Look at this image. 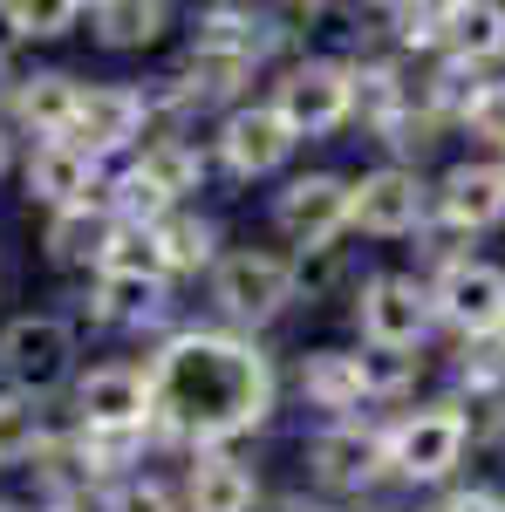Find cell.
Segmentation results:
<instances>
[{
  "label": "cell",
  "mask_w": 505,
  "mask_h": 512,
  "mask_svg": "<svg viewBox=\"0 0 505 512\" xmlns=\"http://www.w3.org/2000/svg\"><path fill=\"white\" fill-rule=\"evenodd\" d=\"M14 82H21V76H14V69H7V55H0V110L14 103Z\"/></svg>",
  "instance_id": "obj_37"
},
{
  "label": "cell",
  "mask_w": 505,
  "mask_h": 512,
  "mask_svg": "<svg viewBox=\"0 0 505 512\" xmlns=\"http://www.w3.org/2000/svg\"><path fill=\"white\" fill-rule=\"evenodd\" d=\"M0 383L7 396L48 403L76 383V321L69 315H14L0 328Z\"/></svg>",
  "instance_id": "obj_8"
},
{
  "label": "cell",
  "mask_w": 505,
  "mask_h": 512,
  "mask_svg": "<svg viewBox=\"0 0 505 512\" xmlns=\"http://www.w3.org/2000/svg\"><path fill=\"white\" fill-rule=\"evenodd\" d=\"M287 41H294V28H287V14H280V7L212 0V7H198V14H192V48L233 55V62H253V69H267Z\"/></svg>",
  "instance_id": "obj_14"
},
{
  "label": "cell",
  "mask_w": 505,
  "mask_h": 512,
  "mask_svg": "<svg viewBox=\"0 0 505 512\" xmlns=\"http://www.w3.org/2000/svg\"><path fill=\"white\" fill-rule=\"evenodd\" d=\"M430 512H505V485H492V478H458V485L437 492Z\"/></svg>",
  "instance_id": "obj_34"
},
{
  "label": "cell",
  "mask_w": 505,
  "mask_h": 512,
  "mask_svg": "<svg viewBox=\"0 0 505 512\" xmlns=\"http://www.w3.org/2000/svg\"><path fill=\"white\" fill-rule=\"evenodd\" d=\"M267 110L294 130V144L342 137L355 123V62L349 55H294V62H280L267 82Z\"/></svg>",
  "instance_id": "obj_3"
},
{
  "label": "cell",
  "mask_w": 505,
  "mask_h": 512,
  "mask_svg": "<svg viewBox=\"0 0 505 512\" xmlns=\"http://www.w3.org/2000/svg\"><path fill=\"white\" fill-rule=\"evenodd\" d=\"M499 424H505V410H499Z\"/></svg>",
  "instance_id": "obj_41"
},
{
  "label": "cell",
  "mask_w": 505,
  "mask_h": 512,
  "mask_svg": "<svg viewBox=\"0 0 505 512\" xmlns=\"http://www.w3.org/2000/svg\"><path fill=\"white\" fill-rule=\"evenodd\" d=\"M273 233L287 239V253H314V246H342L349 239V171H294L280 178L267 198Z\"/></svg>",
  "instance_id": "obj_10"
},
{
  "label": "cell",
  "mask_w": 505,
  "mask_h": 512,
  "mask_svg": "<svg viewBox=\"0 0 505 512\" xmlns=\"http://www.w3.org/2000/svg\"><path fill=\"white\" fill-rule=\"evenodd\" d=\"M349 321H355V349H376V355H424L430 335H437L424 274H403V267H376V274L355 280Z\"/></svg>",
  "instance_id": "obj_4"
},
{
  "label": "cell",
  "mask_w": 505,
  "mask_h": 512,
  "mask_svg": "<svg viewBox=\"0 0 505 512\" xmlns=\"http://www.w3.org/2000/svg\"><path fill=\"white\" fill-rule=\"evenodd\" d=\"M260 512H335V506H321V499H308V492H294V499H273V506Z\"/></svg>",
  "instance_id": "obj_35"
},
{
  "label": "cell",
  "mask_w": 505,
  "mask_h": 512,
  "mask_svg": "<svg viewBox=\"0 0 505 512\" xmlns=\"http://www.w3.org/2000/svg\"><path fill=\"white\" fill-rule=\"evenodd\" d=\"M28 198L55 212H82V205H103L110 212V178L103 164H89L76 144H35L28 151Z\"/></svg>",
  "instance_id": "obj_17"
},
{
  "label": "cell",
  "mask_w": 505,
  "mask_h": 512,
  "mask_svg": "<svg viewBox=\"0 0 505 512\" xmlns=\"http://www.w3.org/2000/svg\"><path fill=\"white\" fill-rule=\"evenodd\" d=\"M82 89H89V82L69 76V69H35V76L14 82V103H7V110H14L21 130H35V144H62L69 123H76V110H82Z\"/></svg>",
  "instance_id": "obj_20"
},
{
  "label": "cell",
  "mask_w": 505,
  "mask_h": 512,
  "mask_svg": "<svg viewBox=\"0 0 505 512\" xmlns=\"http://www.w3.org/2000/svg\"><path fill=\"white\" fill-rule=\"evenodd\" d=\"M151 437L185 451H233L239 437L267 431L280 410V376L267 349L233 328H171L151 349Z\"/></svg>",
  "instance_id": "obj_1"
},
{
  "label": "cell",
  "mask_w": 505,
  "mask_h": 512,
  "mask_svg": "<svg viewBox=\"0 0 505 512\" xmlns=\"http://www.w3.org/2000/svg\"><path fill=\"white\" fill-rule=\"evenodd\" d=\"M69 403H76V431H151V362H130V355L89 362L69 383Z\"/></svg>",
  "instance_id": "obj_12"
},
{
  "label": "cell",
  "mask_w": 505,
  "mask_h": 512,
  "mask_svg": "<svg viewBox=\"0 0 505 512\" xmlns=\"http://www.w3.org/2000/svg\"><path fill=\"white\" fill-rule=\"evenodd\" d=\"M171 7L164 0H96L89 7V41L110 48V55H137V48H157L171 35Z\"/></svg>",
  "instance_id": "obj_23"
},
{
  "label": "cell",
  "mask_w": 505,
  "mask_h": 512,
  "mask_svg": "<svg viewBox=\"0 0 505 512\" xmlns=\"http://www.w3.org/2000/svg\"><path fill=\"white\" fill-rule=\"evenodd\" d=\"M287 280H294V308L301 301H328V294H342V287H355V260L349 246H314V253H287Z\"/></svg>",
  "instance_id": "obj_28"
},
{
  "label": "cell",
  "mask_w": 505,
  "mask_h": 512,
  "mask_svg": "<svg viewBox=\"0 0 505 512\" xmlns=\"http://www.w3.org/2000/svg\"><path fill=\"white\" fill-rule=\"evenodd\" d=\"M458 137L485 144V158H505V76H485L458 110Z\"/></svg>",
  "instance_id": "obj_31"
},
{
  "label": "cell",
  "mask_w": 505,
  "mask_h": 512,
  "mask_svg": "<svg viewBox=\"0 0 505 512\" xmlns=\"http://www.w3.org/2000/svg\"><path fill=\"white\" fill-rule=\"evenodd\" d=\"M0 14H7V35L14 41H62L89 21L82 0H0Z\"/></svg>",
  "instance_id": "obj_29"
},
{
  "label": "cell",
  "mask_w": 505,
  "mask_h": 512,
  "mask_svg": "<svg viewBox=\"0 0 505 512\" xmlns=\"http://www.w3.org/2000/svg\"><path fill=\"white\" fill-rule=\"evenodd\" d=\"M7 164H14V137L0 130V178H7Z\"/></svg>",
  "instance_id": "obj_38"
},
{
  "label": "cell",
  "mask_w": 505,
  "mask_h": 512,
  "mask_svg": "<svg viewBox=\"0 0 505 512\" xmlns=\"http://www.w3.org/2000/svg\"><path fill=\"white\" fill-rule=\"evenodd\" d=\"M41 451H48V410L28 403V396L0 390V472H7V465H28Z\"/></svg>",
  "instance_id": "obj_30"
},
{
  "label": "cell",
  "mask_w": 505,
  "mask_h": 512,
  "mask_svg": "<svg viewBox=\"0 0 505 512\" xmlns=\"http://www.w3.org/2000/svg\"><path fill=\"white\" fill-rule=\"evenodd\" d=\"M430 315L444 335H458V349L471 342H505V260L492 253H444L424 274Z\"/></svg>",
  "instance_id": "obj_5"
},
{
  "label": "cell",
  "mask_w": 505,
  "mask_h": 512,
  "mask_svg": "<svg viewBox=\"0 0 505 512\" xmlns=\"http://www.w3.org/2000/svg\"><path fill=\"white\" fill-rule=\"evenodd\" d=\"M383 21V41L396 62H437L444 55V35H451V0H396V7H376Z\"/></svg>",
  "instance_id": "obj_25"
},
{
  "label": "cell",
  "mask_w": 505,
  "mask_h": 512,
  "mask_svg": "<svg viewBox=\"0 0 505 512\" xmlns=\"http://www.w3.org/2000/svg\"><path fill=\"white\" fill-rule=\"evenodd\" d=\"M478 444V417L451 396H424V403H403L383 424V472L403 492H444L465 478V458Z\"/></svg>",
  "instance_id": "obj_2"
},
{
  "label": "cell",
  "mask_w": 505,
  "mask_h": 512,
  "mask_svg": "<svg viewBox=\"0 0 505 512\" xmlns=\"http://www.w3.org/2000/svg\"><path fill=\"white\" fill-rule=\"evenodd\" d=\"M62 144H76L89 164H110L123 151H144V96H137V82H89L82 89V110L69 123V137Z\"/></svg>",
  "instance_id": "obj_15"
},
{
  "label": "cell",
  "mask_w": 505,
  "mask_h": 512,
  "mask_svg": "<svg viewBox=\"0 0 505 512\" xmlns=\"http://www.w3.org/2000/svg\"><path fill=\"white\" fill-rule=\"evenodd\" d=\"M0 512H14V506H7V499H0Z\"/></svg>",
  "instance_id": "obj_40"
},
{
  "label": "cell",
  "mask_w": 505,
  "mask_h": 512,
  "mask_svg": "<svg viewBox=\"0 0 505 512\" xmlns=\"http://www.w3.org/2000/svg\"><path fill=\"white\" fill-rule=\"evenodd\" d=\"M294 130L267 110V96L260 103H239V110H226L219 117V130H212V164L233 178V185H260V178H280L287 164H294Z\"/></svg>",
  "instance_id": "obj_13"
},
{
  "label": "cell",
  "mask_w": 505,
  "mask_h": 512,
  "mask_svg": "<svg viewBox=\"0 0 505 512\" xmlns=\"http://www.w3.org/2000/svg\"><path fill=\"white\" fill-rule=\"evenodd\" d=\"M335 512H383V506H369V499H362V506H335Z\"/></svg>",
  "instance_id": "obj_39"
},
{
  "label": "cell",
  "mask_w": 505,
  "mask_h": 512,
  "mask_svg": "<svg viewBox=\"0 0 505 512\" xmlns=\"http://www.w3.org/2000/svg\"><path fill=\"white\" fill-rule=\"evenodd\" d=\"M349 233L376 239V246H403V239L430 233V178L424 164H369L349 178Z\"/></svg>",
  "instance_id": "obj_7"
},
{
  "label": "cell",
  "mask_w": 505,
  "mask_h": 512,
  "mask_svg": "<svg viewBox=\"0 0 505 512\" xmlns=\"http://www.w3.org/2000/svg\"><path fill=\"white\" fill-rule=\"evenodd\" d=\"M505 226V158H471L444 164L430 178V233L444 239H485Z\"/></svg>",
  "instance_id": "obj_9"
},
{
  "label": "cell",
  "mask_w": 505,
  "mask_h": 512,
  "mask_svg": "<svg viewBox=\"0 0 505 512\" xmlns=\"http://www.w3.org/2000/svg\"><path fill=\"white\" fill-rule=\"evenodd\" d=\"M171 308V280H123V274H96L82 294V321L89 328H157Z\"/></svg>",
  "instance_id": "obj_21"
},
{
  "label": "cell",
  "mask_w": 505,
  "mask_h": 512,
  "mask_svg": "<svg viewBox=\"0 0 505 512\" xmlns=\"http://www.w3.org/2000/svg\"><path fill=\"white\" fill-rule=\"evenodd\" d=\"M96 512H185V499H178V485H171V478L130 472V478H117V485H103Z\"/></svg>",
  "instance_id": "obj_32"
},
{
  "label": "cell",
  "mask_w": 505,
  "mask_h": 512,
  "mask_svg": "<svg viewBox=\"0 0 505 512\" xmlns=\"http://www.w3.org/2000/svg\"><path fill=\"white\" fill-rule=\"evenodd\" d=\"M205 294L219 308V328L233 335H260L294 308V280H287V253L273 246H226L219 267L205 274Z\"/></svg>",
  "instance_id": "obj_6"
},
{
  "label": "cell",
  "mask_w": 505,
  "mask_h": 512,
  "mask_svg": "<svg viewBox=\"0 0 505 512\" xmlns=\"http://www.w3.org/2000/svg\"><path fill=\"white\" fill-rule=\"evenodd\" d=\"M144 451H151V431H76L69 437V465H82L89 478H130L144 472Z\"/></svg>",
  "instance_id": "obj_27"
},
{
  "label": "cell",
  "mask_w": 505,
  "mask_h": 512,
  "mask_svg": "<svg viewBox=\"0 0 505 512\" xmlns=\"http://www.w3.org/2000/svg\"><path fill=\"white\" fill-rule=\"evenodd\" d=\"M185 512H260V472L239 451H198L178 478Z\"/></svg>",
  "instance_id": "obj_18"
},
{
  "label": "cell",
  "mask_w": 505,
  "mask_h": 512,
  "mask_svg": "<svg viewBox=\"0 0 505 512\" xmlns=\"http://www.w3.org/2000/svg\"><path fill=\"white\" fill-rule=\"evenodd\" d=\"M157 239V260H164V280H198V274H212L219 267V226L198 212V205H178L164 226H151Z\"/></svg>",
  "instance_id": "obj_24"
},
{
  "label": "cell",
  "mask_w": 505,
  "mask_h": 512,
  "mask_svg": "<svg viewBox=\"0 0 505 512\" xmlns=\"http://www.w3.org/2000/svg\"><path fill=\"white\" fill-rule=\"evenodd\" d=\"M96 274H123V280H164V260H157V239L137 233V226H117L110 246H103V260H96Z\"/></svg>",
  "instance_id": "obj_33"
},
{
  "label": "cell",
  "mask_w": 505,
  "mask_h": 512,
  "mask_svg": "<svg viewBox=\"0 0 505 512\" xmlns=\"http://www.w3.org/2000/svg\"><path fill=\"white\" fill-rule=\"evenodd\" d=\"M294 390L308 410H321V424H362V410H376L362 349H301Z\"/></svg>",
  "instance_id": "obj_16"
},
{
  "label": "cell",
  "mask_w": 505,
  "mask_h": 512,
  "mask_svg": "<svg viewBox=\"0 0 505 512\" xmlns=\"http://www.w3.org/2000/svg\"><path fill=\"white\" fill-rule=\"evenodd\" d=\"M301 465H308V485L328 492V499H369L376 485H389L383 472V424H321V431L301 444Z\"/></svg>",
  "instance_id": "obj_11"
},
{
  "label": "cell",
  "mask_w": 505,
  "mask_h": 512,
  "mask_svg": "<svg viewBox=\"0 0 505 512\" xmlns=\"http://www.w3.org/2000/svg\"><path fill=\"white\" fill-rule=\"evenodd\" d=\"M130 171H137L164 205H198V192L212 185V151L178 130V137H151V144L130 158Z\"/></svg>",
  "instance_id": "obj_19"
},
{
  "label": "cell",
  "mask_w": 505,
  "mask_h": 512,
  "mask_svg": "<svg viewBox=\"0 0 505 512\" xmlns=\"http://www.w3.org/2000/svg\"><path fill=\"white\" fill-rule=\"evenodd\" d=\"M117 233V219L103 212V205H82V212H55L48 219V233H41V253L55 260V267H96L103 260V246Z\"/></svg>",
  "instance_id": "obj_26"
},
{
  "label": "cell",
  "mask_w": 505,
  "mask_h": 512,
  "mask_svg": "<svg viewBox=\"0 0 505 512\" xmlns=\"http://www.w3.org/2000/svg\"><path fill=\"white\" fill-rule=\"evenodd\" d=\"M444 55L471 76H505V0H451Z\"/></svg>",
  "instance_id": "obj_22"
},
{
  "label": "cell",
  "mask_w": 505,
  "mask_h": 512,
  "mask_svg": "<svg viewBox=\"0 0 505 512\" xmlns=\"http://www.w3.org/2000/svg\"><path fill=\"white\" fill-rule=\"evenodd\" d=\"M35 512H89V506H82L76 492H55V499H48V506H35Z\"/></svg>",
  "instance_id": "obj_36"
}]
</instances>
